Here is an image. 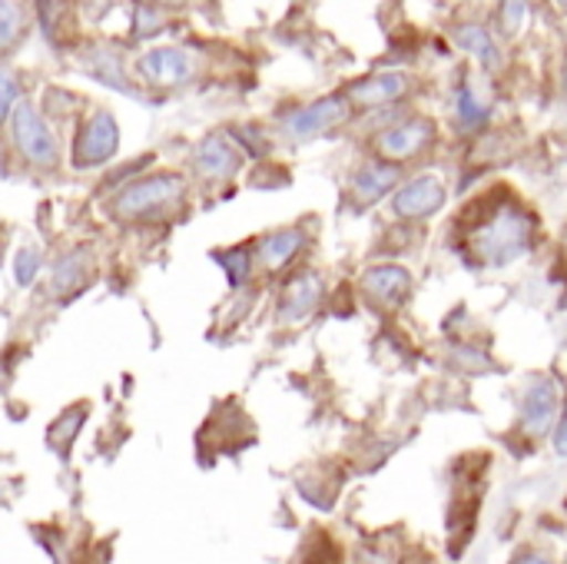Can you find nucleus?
I'll list each match as a JSON object with an SVG mask.
<instances>
[{
	"label": "nucleus",
	"instance_id": "7",
	"mask_svg": "<svg viewBox=\"0 0 567 564\" xmlns=\"http://www.w3.org/2000/svg\"><path fill=\"white\" fill-rule=\"evenodd\" d=\"M352 113V103L349 96H322L316 103H306L299 110H292L286 120H282V130L289 140L296 143H306V140H316V136H326L332 133L336 126H342Z\"/></svg>",
	"mask_w": 567,
	"mask_h": 564
},
{
	"label": "nucleus",
	"instance_id": "14",
	"mask_svg": "<svg viewBox=\"0 0 567 564\" xmlns=\"http://www.w3.org/2000/svg\"><path fill=\"white\" fill-rule=\"evenodd\" d=\"M409 76L402 70H382V73H372L365 80H355L346 96L352 106H362V110H379V106H389L395 100H402L409 93Z\"/></svg>",
	"mask_w": 567,
	"mask_h": 564
},
{
	"label": "nucleus",
	"instance_id": "21",
	"mask_svg": "<svg viewBox=\"0 0 567 564\" xmlns=\"http://www.w3.org/2000/svg\"><path fill=\"white\" fill-rule=\"evenodd\" d=\"M40 273H43V253H40V246H20L17 256H13V283L20 289H30Z\"/></svg>",
	"mask_w": 567,
	"mask_h": 564
},
{
	"label": "nucleus",
	"instance_id": "2",
	"mask_svg": "<svg viewBox=\"0 0 567 564\" xmlns=\"http://www.w3.org/2000/svg\"><path fill=\"white\" fill-rule=\"evenodd\" d=\"M532 236H535L532 216L522 206L508 203V206H498L495 216L472 233V249L482 259V266L508 269L512 263L528 256Z\"/></svg>",
	"mask_w": 567,
	"mask_h": 564
},
{
	"label": "nucleus",
	"instance_id": "4",
	"mask_svg": "<svg viewBox=\"0 0 567 564\" xmlns=\"http://www.w3.org/2000/svg\"><path fill=\"white\" fill-rule=\"evenodd\" d=\"M246 160L249 156L243 153V146L233 140L229 130H213V133H206L189 150V170L206 186H226V183H233L243 173Z\"/></svg>",
	"mask_w": 567,
	"mask_h": 564
},
{
	"label": "nucleus",
	"instance_id": "9",
	"mask_svg": "<svg viewBox=\"0 0 567 564\" xmlns=\"http://www.w3.org/2000/svg\"><path fill=\"white\" fill-rule=\"evenodd\" d=\"M445 199H449L445 180L435 173H422V176H412L402 186H395L392 213L399 219H429L445 206Z\"/></svg>",
	"mask_w": 567,
	"mask_h": 564
},
{
	"label": "nucleus",
	"instance_id": "26",
	"mask_svg": "<svg viewBox=\"0 0 567 564\" xmlns=\"http://www.w3.org/2000/svg\"><path fill=\"white\" fill-rule=\"evenodd\" d=\"M525 20H528V0H502L498 7V23H502V33L505 37H515L525 30Z\"/></svg>",
	"mask_w": 567,
	"mask_h": 564
},
{
	"label": "nucleus",
	"instance_id": "20",
	"mask_svg": "<svg viewBox=\"0 0 567 564\" xmlns=\"http://www.w3.org/2000/svg\"><path fill=\"white\" fill-rule=\"evenodd\" d=\"M213 259L226 269V279H229V286H233V289H243V286L249 283V276H252V249H239V246H233V249H219V253H213Z\"/></svg>",
	"mask_w": 567,
	"mask_h": 564
},
{
	"label": "nucleus",
	"instance_id": "3",
	"mask_svg": "<svg viewBox=\"0 0 567 564\" xmlns=\"http://www.w3.org/2000/svg\"><path fill=\"white\" fill-rule=\"evenodd\" d=\"M10 140L20 160L33 170H56L60 166V140L50 120L30 100H17L10 110Z\"/></svg>",
	"mask_w": 567,
	"mask_h": 564
},
{
	"label": "nucleus",
	"instance_id": "19",
	"mask_svg": "<svg viewBox=\"0 0 567 564\" xmlns=\"http://www.w3.org/2000/svg\"><path fill=\"white\" fill-rule=\"evenodd\" d=\"M27 33V10L20 0H0V53H10Z\"/></svg>",
	"mask_w": 567,
	"mask_h": 564
},
{
	"label": "nucleus",
	"instance_id": "24",
	"mask_svg": "<svg viewBox=\"0 0 567 564\" xmlns=\"http://www.w3.org/2000/svg\"><path fill=\"white\" fill-rule=\"evenodd\" d=\"M83 419H86V409H70L66 416H60V419L50 425V445H56V449L66 455L70 442L76 439V432H80V425H83Z\"/></svg>",
	"mask_w": 567,
	"mask_h": 564
},
{
	"label": "nucleus",
	"instance_id": "5",
	"mask_svg": "<svg viewBox=\"0 0 567 564\" xmlns=\"http://www.w3.org/2000/svg\"><path fill=\"white\" fill-rule=\"evenodd\" d=\"M120 150V123L110 110H90L83 120H76L73 133V166L76 170H96L106 166Z\"/></svg>",
	"mask_w": 567,
	"mask_h": 564
},
{
	"label": "nucleus",
	"instance_id": "25",
	"mask_svg": "<svg viewBox=\"0 0 567 564\" xmlns=\"http://www.w3.org/2000/svg\"><path fill=\"white\" fill-rule=\"evenodd\" d=\"M93 63H90V73L93 76H100V80H106L110 86H116V90H123V93H130V86H126V80H123V70H120V57L113 53V50H96V57H90Z\"/></svg>",
	"mask_w": 567,
	"mask_h": 564
},
{
	"label": "nucleus",
	"instance_id": "29",
	"mask_svg": "<svg viewBox=\"0 0 567 564\" xmlns=\"http://www.w3.org/2000/svg\"><path fill=\"white\" fill-rule=\"evenodd\" d=\"M302 564H339V552H336V545H332L329 539L319 535V545L306 552Z\"/></svg>",
	"mask_w": 567,
	"mask_h": 564
},
{
	"label": "nucleus",
	"instance_id": "27",
	"mask_svg": "<svg viewBox=\"0 0 567 564\" xmlns=\"http://www.w3.org/2000/svg\"><path fill=\"white\" fill-rule=\"evenodd\" d=\"M20 100V76L7 66H0V126L10 120V110Z\"/></svg>",
	"mask_w": 567,
	"mask_h": 564
},
{
	"label": "nucleus",
	"instance_id": "32",
	"mask_svg": "<svg viewBox=\"0 0 567 564\" xmlns=\"http://www.w3.org/2000/svg\"><path fill=\"white\" fill-rule=\"evenodd\" d=\"M555 3H558V7H561V10H567V0H555Z\"/></svg>",
	"mask_w": 567,
	"mask_h": 564
},
{
	"label": "nucleus",
	"instance_id": "11",
	"mask_svg": "<svg viewBox=\"0 0 567 564\" xmlns=\"http://www.w3.org/2000/svg\"><path fill=\"white\" fill-rule=\"evenodd\" d=\"M322 296H326V283H322L319 273H312V269L296 273V276L282 286V293H279L276 319H279L282 326H299V322H306V319L319 309Z\"/></svg>",
	"mask_w": 567,
	"mask_h": 564
},
{
	"label": "nucleus",
	"instance_id": "8",
	"mask_svg": "<svg viewBox=\"0 0 567 564\" xmlns=\"http://www.w3.org/2000/svg\"><path fill=\"white\" fill-rule=\"evenodd\" d=\"M93 273H96L93 253L86 246H73V249L60 253L53 259V266L47 269V289H43V296L50 302H66V299L80 296V289H86L93 283Z\"/></svg>",
	"mask_w": 567,
	"mask_h": 564
},
{
	"label": "nucleus",
	"instance_id": "10",
	"mask_svg": "<svg viewBox=\"0 0 567 564\" xmlns=\"http://www.w3.org/2000/svg\"><path fill=\"white\" fill-rule=\"evenodd\" d=\"M362 293L369 302H375L379 309H399L409 302L415 283H412V273L399 263H375L362 273L359 279Z\"/></svg>",
	"mask_w": 567,
	"mask_h": 564
},
{
	"label": "nucleus",
	"instance_id": "1",
	"mask_svg": "<svg viewBox=\"0 0 567 564\" xmlns=\"http://www.w3.org/2000/svg\"><path fill=\"white\" fill-rule=\"evenodd\" d=\"M189 196V180L173 170L140 173L110 196V213L120 223H153L183 209Z\"/></svg>",
	"mask_w": 567,
	"mask_h": 564
},
{
	"label": "nucleus",
	"instance_id": "18",
	"mask_svg": "<svg viewBox=\"0 0 567 564\" xmlns=\"http://www.w3.org/2000/svg\"><path fill=\"white\" fill-rule=\"evenodd\" d=\"M488 116H492L488 103L475 93L472 83H462L458 93H455V120H458V126L462 130H482L488 123Z\"/></svg>",
	"mask_w": 567,
	"mask_h": 564
},
{
	"label": "nucleus",
	"instance_id": "17",
	"mask_svg": "<svg viewBox=\"0 0 567 564\" xmlns=\"http://www.w3.org/2000/svg\"><path fill=\"white\" fill-rule=\"evenodd\" d=\"M455 43H458L465 53L478 57V60L485 63V70H498V66H502V50H498L495 37H492L485 27H478V23L458 27V30H455Z\"/></svg>",
	"mask_w": 567,
	"mask_h": 564
},
{
	"label": "nucleus",
	"instance_id": "15",
	"mask_svg": "<svg viewBox=\"0 0 567 564\" xmlns=\"http://www.w3.org/2000/svg\"><path fill=\"white\" fill-rule=\"evenodd\" d=\"M399 180H402L399 163H392V160H369V163H362L352 173L349 189H352L355 206L365 209V206H375L385 193H392L399 186Z\"/></svg>",
	"mask_w": 567,
	"mask_h": 564
},
{
	"label": "nucleus",
	"instance_id": "30",
	"mask_svg": "<svg viewBox=\"0 0 567 564\" xmlns=\"http://www.w3.org/2000/svg\"><path fill=\"white\" fill-rule=\"evenodd\" d=\"M555 452L567 459V416L561 419V425H558V432H555Z\"/></svg>",
	"mask_w": 567,
	"mask_h": 564
},
{
	"label": "nucleus",
	"instance_id": "22",
	"mask_svg": "<svg viewBox=\"0 0 567 564\" xmlns=\"http://www.w3.org/2000/svg\"><path fill=\"white\" fill-rule=\"evenodd\" d=\"M163 27V7L156 0H133V37L136 40H150L156 37Z\"/></svg>",
	"mask_w": 567,
	"mask_h": 564
},
{
	"label": "nucleus",
	"instance_id": "12",
	"mask_svg": "<svg viewBox=\"0 0 567 564\" xmlns=\"http://www.w3.org/2000/svg\"><path fill=\"white\" fill-rule=\"evenodd\" d=\"M432 140H435V123L425 120V116H412V120H402V123L382 130L379 140H375V150H379L382 160L402 163V160L419 156Z\"/></svg>",
	"mask_w": 567,
	"mask_h": 564
},
{
	"label": "nucleus",
	"instance_id": "23",
	"mask_svg": "<svg viewBox=\"0 0 567 564\" xmlns=\"http://www.w3.org/2000/svg\"><path fill=\"white\" fill-rule=\"evenodd\" d=\"M33 3H37V17H40L43 30H47L50 37L66 33L63 27H66V20L73 17V0H33Z\"/></svg>",
	"mask_w": 567,
	"mask_h": 564
},
{
	"label": "nucleus",
	"instance_id": "13",
	"mask_svg": "<svg viewBox=\"0 0 567 564\" xmlns=\"http://www.w3.org/2000/svg\"><path fill=\"white\" fill-rule=\"evenodd\" d=\"M306 243H309L306 229L282 226V229H272V233L259 236L252 256H256V263H259L262 273H282L286 266H292L299 259V253L306 249Z\"/></svg>",
	"mask_w": 567,
	"mask_h": 564
},
{
	"label": "nucleus",
	"instance_id": "33",
	"mask_svg": "<svg viewBox=\"0 0 567 564\" xmlns=\"http://www.w3.org/2000/svg\"><path fill=\"white\" fill-rule=\"evenodd\" d=\"M565 90H567V76H565Z\"/></svg>",
	"mask_w": 567,
	"mask_h": 564
},
{
	"label": "nucleus",
	"instance_id": "16",
	"mask_svg": "<svg viewBox=\"0 0 567 564\" xmlns=\"http://www.w3.org/2000/svg\"><path fill=\"white\" fill-rule=\"evenodd\" d=\"M558 382L555 379H535L522 396V425L528 435H545L555 425L558 416Z\"/></svg>",
	"mask_w": 567,
	"mask_h": 564
},
{
	"label": "nucleus",
	"instance_id": "31",
	"mask_svg": "<svg viewBox=\"0 0 567 564\" xmlns=\"http://www.w3.org/2000/svg\"><path fill=\"white\" fill-rule=\"evenodd\" d=\"M518 564H548L545 558H538V555H525V558H518Z\"/></svg>",
	"mask_w": 567,
	"mask_h": 564
},
{
	"label": "nucleus",
	"instance_id": "6",
	"mask_svg": "<svg viewBox=\"0 0 567 564\" xmlns=\"http://www.w3.org/2000/svg\"><path fill=\"white\" fill-rule=\"evenodd\" d=\"M136 73L146 86L169 90V86H186L199 73V60L183 50V47H153L136 60Z\"/></svg>",
	"mask_w": 567,
	"mask_h": 564
},
{
	"label": "nucleus",
	"instance_id": "28",
	"mask_svg": "<svg viewBox=\"0 0 567 564\" xmlns=\"http://www.w3.org/2000/svg\"><path fill=\"white\" fill-rule=\"evenodd\" d=\"M150 163H153V156H140V160H133V166H120V170H113V173L103 180V189L116 193L120 186H126L130 180H136L140 173H146V170H150Z\"/></svg>",
	"mask_w": 567,
	"mask_h": 564
}]
</instances>
